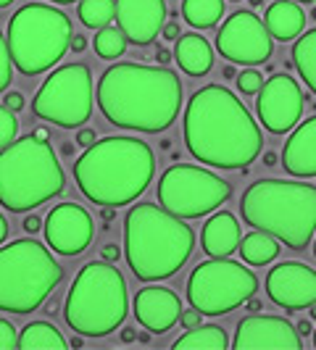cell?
<instances>
[{
	"mask_svg": "<svg viewBox=\"0 0 316 350\" xmlns=\"http://www.w3.org/2000/svg\"><path fill=\"white\" fill-rule=\"evenodd\" d=\"M314 348H316V329H314Z\"/></svg>",
	"mask_w": 316,
	"mask_h": 350,
	"instance_id": "94428289",
	"label": "cell"
},
{
	"mask_svg": "<svg viewBox=\"0 0 316 350\" xmlns=\"http://www.w3.org/2000/svg\"><path fill=\"white\" fill-rule=\"evenodd\" d=\"M308 308H311V319H316V303H311Z\"/></svg>",
	"mask_w": 316,
	"mask_h": 350,
	"instance_id": "db71d44e",
	"label": "cell"
},
{
	"mask_svg": "<svg viewBox=\"0 0 316 350\" xmlns=\"http://www.w3.org/2000/svg\"><path fill=\"white\" fill-rule=\"evenodd\" d=\"M101 256H103V261L116 263V261H119V256H122V250H119V245L108 243V245H103V250H101Z\"/></svg>",
	"mask_w": 316,
	"mask_h": 350,
	"instance_id": "f35d334b",
	"label": "cell"
},
{
	"mask_svg": "<svg viewBox=\"0 0 316 350\" xmlns=\"http://www.w3.org/2000/svg\"><path fill=\"white\" fill-rule=\"evenodd\" d=\"M8 348H18V334L16 327L5 319H0V350H8Z\"/></svg>",
	"mask_w": 316,
	"mask_h": 350,
	"instance_id": "836d02e7",
	"label": "cell"
},
{
	"mask_svg": "<svg viewBox=\"0 0 316 350\" xmlns=\"http://www.w3.org/2000/svg\"><path fill=\"white\" fill-rule=\"evenodd\" d=\"M293 64L303 77L306 88L316 95V29L300 35L293 45Z\"/></svg>",
	"mask_w": 316,
	"mask_h": 350,
	"instance_id": "83f0119b",
	"label": "cell"
},
{
	"mask_svg": "<svg viewBox=\"0 0 316 350\" xmlns=\"http://www.w3.org/2000/svg\"><path fill=\"white\" fill-rule=\"evenodd\" d=\"M14 0H0V8H5V5H11Z\"/></svg>",
	"mask_w": 316,
	"mask_h": 350,
	"instance_id": "11a10c76",
	"label": "cell"
},
{
	"mask_svg": "<svg viewBox=\"0 0 316 350\" xmlns=\"http://www.w3.org/2000/svg\"><path fill=\"white\" fill-rule=\"evenodd\" d=\"M11 79H14V61H11V51H8L5 37L0 35V92L8 90Z\"/></svg>",
	"mask_w": 316,
	"mask_h": 350,
	"instance_id": "1f68e13d",
	"label": "cell"
},
{
	"mask_svg": "<svg viewBox=\"0 0 316 350\" xmlns=\"http://www.w3.org/2000/svg\"><path fill=\"white\" fill-rule=\"evenodd\" d=\"M227 345H229L227 332H224L222 327H216V324H198V327L187 329V332L182 334V337H176L174 342H172V348H174V350H179V348L224 350Z\"/></svg>",
	"mask_w": 316,
	"mask_h": 350,
	"instance_id": "484cf974",
	"label": "cell"
},
{
	"mask_svg": "<svg viewBox=\"0 0 316 350\" xmlns=\"http://www.w3.org/2000/svg\"><path fill=\"white\" fill-rule=\"evenodd\" d=\"M45 311H48V314H55V311H58V303H55V300H51V303H48V308H45Z\"/></svg>",
	"mask_w": 316,
	"mask_h": 350,
	"instance_id": "f5cc1de1",
	"label": "cell"
},
{
	"mask_svg": "<svg viewBox=\"0 0 316 350\" xmlns=\"http://www.w3.org/2000/svg\"><path fill=\"white\" fill-rule=\"evenodd\" d=\"M295 329H298V334H311V332H314V327H311V321H308V319L298 321V327H295Z\"/></svg>",
	"mask_w": 316,
	"mask_h": 350,
	"instance_id": "f6af8a7d",
	"label": "cell"
},
{
	"mask_svg": "<svg viewBox=\"0 0 316 350\" xmlns=\"http://www.w3.org/2000/svg\"><path fill=\"white\" fill-rule=\"evenodd\" d=\"M259 290V277L237 261L211 258L200 261L187 280V300L203 316L229 314L246 306L250 295Z\"/></svg>",
	"mask_w": 316,
	"mask_h": 350,
	"instance_id": "30bf717a",
	"label": "cell"
},
{
	"mask_svg": "<svg viewBox=\"0 0 316 350\" xmlns=\"http://www.w3.org/2000/svg\"><path fill=\"white\" fill-rule=\"evenodd\" d=\"M295 3H314V0H295Z\"/></svg>",
	"mask_w": 316,
	"mask_h": 350,
	"instance_id": "680465c9",
	"label": "cell"
},
{
	"mask_svg": "<svg viewBox=\"0 0 316 350\" xmlns=\"http://www.w3.org/2000/svg\"><path fill=\"white\" fill-rule=\"evenodd\" d=\"M182 16L195 29H211L224 16V0H185Z\"/></svg>",
	"mask_w": 316,
	"mask_h": 350,
	"instance_id": "4316f807",
	"label": "cell"
},
{
	"mask_svg": "<svg viewBox=\"0 0 316 350\" xmlns=\"http://www.w3.org/2000/svg\"><path fill=\"white\" fill-rule=\"evenodd\" d=\"M314 256H316V243H314Z\"/></svg>",
	"mask_w": 316,
	"mask_h": 350,
	"instance_id": "6125c7cd",
	"label": "cell"
},
{
	"mask_svg": "<svg viewBox=\"0 0 316 350\" xmlns=\"http://www.w3.org/2000/svg\"><path fill=\"white\" fill-rule=\"evenodd\" d=\"M18 348L21 350H64L66 348V340L64 334L58 332L53 324L48 321H32L27 324L21 334H18Z\"/></svg>",
	"mask_w": 316,
	"mask_h": 350,
	"instance_id": "d4e9b609",
	"label": "cell"
},
{
	"mask_svg": "<svg viewBox=\"0 0 316 350\" xmlns=\"http://www.w3.org/2000/svg\"><path fill=\"white\" fill-rule=\"evenodd\" d=\"M61 150H64V156H71V153H74V145H71V142H66Z\"/></svg>",
	"mask_w": 316,
	"mask_h": 350,
	"instance_id": "816d5d0a",
	"label": "cell"
},
{
	"mask_svg": "<svg viewBox=\"0 0 316 350\" xmlns=\"http://www.w3.org/2000/svg\"><path fill=\"white\" fill-rule=\"evenodd\" d=\"M185 145L200 163L240 172L259 158L263 140L259 124L232 90L206 85L185 111Z\"/></svg>",
	"mask_w": 316,
	"mask_h": 350,
	"instance_id": "6da1fadb",
	"label": "cell"
},
{
	"mask_svg": "<svg viewBox=\"0 0 316 350\" xmlns=\"http://www.w3.org/2000/svg\"><path fill=\"white\" fill-rule=\"evenodd\" d=\"M61 190L64 169L48 140L27 135L0 150V203L8 211H32Z\"/></svg>",
	"mask_w": 316,
	"mask_h": 350,
	"instance_id": "8992f818",
	"label": "cell"
},
{
	"mask_svg": "<svg viewBox=\"0 0 316 350\" xmlns=\"http://www.w3.org/2000/svg\"><path fill=\"white\" fill-rule=\"evenodd\" d=\"M64 280V266L37 240L0 247V311L32 314Z\"/></svg>",
	"mask_w": 316,
	"mask_h": 350,
	"instance_id": "ba28073f",
	"label": "cell"
},
{
	"mask_svg": "<svg viewBox=\"0 0 316 350\" xmlns=\"http://www.w3.org/2000/svg\"><path fill=\"white\" fill-rule=\"evenodd\" d=\"M240 237L243 234H240L237 219L232 213H227V211H219V213H213L206 221L200 243H203V250L209 253L211 258H227L229 253L237 250Z\"/></svg>",
	"mask_w": 316,
	"mask_h": 350,
	"instance_id": "44dd1931",
	"label": "cell"
},
{
	"mask_svg": "<svg viewBox=\"0 0 316 350\" xmlns=\"http://www.w3.org/2000/svg\"><path fill=\"white\" fill-rule=\"evenodd\" d=\"M222 74H224V79H235V77H237V74H235V69H232V66H227V69L222 71Z\"/></svg>",
	"mask_w": 316,
	"mask_h": 350,
	"instance_id": "f907efd6",
	"label": "cell"
},
{
	"mask_svg": "<svg viewBox=\"0 0 316 350\" xmlns=\"http://www.w3.org/2000/svg\"><path fill=\"white\" fill-rule=\"evenodd\" d=\"M172 58H174V53H169L166 48H158V51H156V64H158V66H166Z\"/></svg>",
	"mask_w": 316,
	"mask_h": 350,
	"instance_id": "b9f144b4",
	"label": "cell"
},
{
	"mask_svg": "<svg viewBox=\"0 0 316 350\" xmlns=\"http://www.w3.org/2000/svg\"><path fill=\"white\" fill-rule=\"evenodd\" d=\"M195 247V232L185 219L156 203H137L124 219V256L140 282L174 277Z\"/></svg>",
	"mask_w": 316,
	"mask_h": 350,
	"instance_id": "277c9868",
	"label": "cell"
},
{
	"mask_svg": "<svg viewBox=\"0 0 316 350\" xmlns=\"http://www.w3.org/2000/svg\"><path fill=\"white\" fill-rule=\"evenodd\" d=\"M200 311H198V308H190V311H182V314H179V321H182V327H185V329H193V327H198V324H200Z\"/></svg>",
	"mask_w": 316,
	"mask_h": 350,
	"instance_id": "d590c367",
	"label": "cell"
},
{
	"mask_svg": "<svg viewBox=\"0 0 316 350\" xmlns=\"http://www.w3.org/2000/svg\"><path fill=\"white\" fill-rule=\"evenodd\" d=\"M266 29L269 35L280 42H290L298 35H303V27H306V14L295 0H274L269 8H266Z\"/></svg>",
	"mask_w": 316,
	"mask_h": 350,
	"instance_id": "7402d4cb",
	"label": "cell"
},
{
	"mask_svg": "<svg viewBox=\"0 0 316 350\" xmlns=\"http://www.w3.org/2000/svg\"><path fill=\"white\" fill-rule=\"evenodd\" d=\"M3 105H5V108H11L14 113H18V111H24V95H21V92H16V90H11V92L5 95Z\"/></svg>",
	"mask_w": 316,
	"mask_h": 350,
	"instance_id": "e575fe53",
	"label": "cell"
},
{
	"mask_svg": "<svg viewBox=\"0 0 316 350\" xmlns=\"http://www.w3.org/2000/svg\"><path fill=\"white\" fill-rule=\"evenodd\" d=\"M53 3H61V5H66V3H77V0H53Z\"/></svg>",
	"mask_w": 316,
	"mask_h": 350,
	"instance_id": "9f6ffc18",
	"label": "cell"
},
{
	"mask_svg": "<svg viewBox=\"0 0 316 350\" xmlns=\"http://www.w3.org/2000/svg\"><path fill=\"white\" fill-rule=\"evenodd\" d=\"M174 61L187 77H203L213 66V51L203 35H179L174 42Z\"/></svg>",
	"mask_w": 316,
	"mask_h": 350,
	"instance_id": "603a6c76",
	"label": "cell"
},
{
	"mask_svg": "<svg viewBox=\"0 0 316 350\" xmlns=\"http://www.w3.org/2000/svg\"><path fill=\"white\" fill-rule=\"evenodd\" d=\"M311 16H314V21H316V5H314V11H311Z\"/></svg>",
	"mask_w": 316,
	"mask_h": 350,
	"instance_id": "91938a15",
	"label": "cell"
},
{
	"mask_svg": "<svg viewBox=\"0 0 316 350\" xmlns=\"http://www.w3.org/2000/svg\"><path fill=\"white\" fill-rule=\"evenodd\" d=\"M101 216H103L105 224H111V221H114V216H116V208H111V206H103V213H101Z\"/></svg>",
	"mask_w": 316,
	"mask_h": 350,
	"instance_id": "bcb514c9",
	"label": "cell"
},
{
	"mask_svg": "<svg viewBox=\"0 0 316 350\" xmlns=\"http://www.w3.org/2000/svg\"><path fill=\"white\" fill-rule=\"evenodd\" d=\"M232 348L235 350H250V348L300 350L303 348V340H300L298 329L287 319L253 314L237 324Z\"/></svg>",
	"mask_w": 316,
	"mask_h": 350,
	"instance_id": "e0dca14e",
	"label": "cell"
},
{
	"mask_svg": "<svg viewBox=\"0 0 316 350\" xmlns=\"http://www.w3.org/2000/svg\"><path fill=\"white\" fill-rule=\"evenodd\" d=\"M256 111L261 124L272 135H285L290 132L303 116V92L300 85L287 77V74H274L269 77L259 90Z\"/></svg>",
	"mask_w": 316,
	"mask_h": 350,
	"instance_id": "5bb4252c",
	"label": "cell"
},
{
	"mask_svg": "<svg viewBox=\"0 0 316 350\" xmlns=\"http://www.w3.org/2000/svg\"><path fill=\"white\" fill-rule=\"evenodd\" d=\"M77 14L88 29H103L116 16V3L114 0H79Z\"/></svg>",
	"mask_w": 316,
	"mask_h": 350,
	"instance_id": "f1b7e54d",
	"label": "cell"
},
{
	"mask_svg": "<svg viewBox=\"0 0 316 350\" xmlns=\"http://www.w3.org/2000/svg\"><path fill=\"white\" fill-rule=\"evenodd\" d=\"M243 221L277 237L293 250H306L316 232V187L306 182L259 179L243 193Z\"/></svg>",
	"mask_w": 316,
	"mask_h": 350,
	"instance_id": "5b68a950",
	"label": "cell"
},
{
	"mask_svg": "<svg viewBox=\"0 0 316 350\" xmlns=\"http://www.w3.org/2000/svg\"><path fill=\"white\" fill-rule=\"evenodd\" d=\"M69 48L74 53H82V51H85V48H88V40H85V35H71Z\"/></svg>",
	"mask_w": 316,
	"mask_h": 350,
	"instance_id": "60d3db41",
	"label": "cell"
},
{
	"mask_svg": "<svg viewBox=\"0 0 316 350\" xmlns=\"http://www.w3.org/2000/svg\"><path fill=\"white\" fill-rule=\"evenodd\" d=\"M92 216L77 203H58L45 216V240L58 256H79L92 243Z\"/></svg>",
	"mask_w": 316,
	"mask_h": 350,
	"instance_id": "9a60e30c",
	"label": "cell"
},
{
	"mask_svg": "<svg viewBox=\"0 0 316 350\" xmlns=\"http://www.w3.org/2000/svg\"><path fill=\"white\" fill-rule=\"evenodd\" d=\"M263 163H266V166H277V156H274L272 150H266V153H263Z\"/></svg>",
	"mask_w": 316,
	"mask_h": 350,
	"instance_id": "681fc988",
	"label": "cell"
},
{
	"mask_svg": "<svg viewBox=\"0 0 316 350\" xmlns=\"http://www.w3.org/2000/svg\"><path fill=\"white\" fill-rule=\"evenodd\" d=\"M5 237H8V224H5V219H3V213H0V245H3Z\"/></svg>",
	"mask_w": 316,
	"mask_h": 350,
	"instance_id": "c3c4849f",
	"label": "cell"
},
{
	"mask_svg": "<svg viewBox=\"0 0 316 350\" xmlns=\"http://www.w3.org/2000/svg\"><path fill=\"white\" fill-rule=\"evenodd\" d=\"M246 306H248V311H250V314H259V311L263 308V303L256 298V295H250V298L246 300Z\"/></svg>",
	"mask_w": 316,
	"mask_h": 350,
	"instance_id": "7bdbcfd3",
	"label": "cell"
},
{
	"mask_svg": "<svg viewBox=\"0 0 316 350\" xmlns=\"http://www.w3.org/2000/svg\"><path fill=\"white\" fill-rule=\"evenodd\" d=\"M272 303L287 311H300L316 303V271L300 261H282L266 274Z\"/></svg>",
	"mask_w": 316,
	"mask_h": 350,
	"instance_id": "2e32d148",
	"label": "cell"
},
{
	"mask_svg": "<svg viewBox=\"0 0 316 350\" xmlns=\"http://www.w3.org/2000/svg\"><path fill=\"white\" fill-rule=\"evenodd\" d=\"M114 3H116V24L127 37V42L145 48L161 35L169 14L163 0H114Z\"/></svg>",
	"mask_w": 316,
	"mask_h": 350,
	"instance_id": "ac0fdd59",
	"label": "cell"
},
{
	"mask_svg": "<svg viewBox=\"0 0 316 350\" xmlns=\"http://www.w3.org/2000/svg\"><path fill=\"white\" fill-rule=\"evenodd\" d=\"M16 135H18L16 113H14L11 108L0 105V150H3V148H8L11 142L16 140Z\"/></svg>",
	"mask_w": 316,
	"mask_h": 350,
	"instance_id": "4dcf8cb0",
	"label": "cell"
},
{
	"mask_svg": "<svg viewBox=\"0 0 316 350\" xmlns=\"http://www.w3.org/2000/svg\"><path fill=\"white\" fill-rule=\"evenodd\" d=\"M237 250H240V256H243V261L248 266H266V263H272L280 256V243H277V237L256 229L246 237H240Z\"/></svg>",
	"mask_w": 316,
	"mask_h": 350,
	"instance_id": "cb8c5ba5",
	"label": "cell"
},
{
	"mask_svg": "<svg viewBox=\"0 0 316 350\" xmlns=\"http://www.w3.org/2000/svg\"><path fill=\"white\" fill-rule=\"evenodd\" d=\"M92 48L95 53L103 58V61H116V58H122L124 51H127V37L124 32L119 29V24L116 27H103L98 35H95V42H92Z\"/></svg>",
	"mask_w": 316,
	"mask_h": 350,
	"instance_id": "f546056e",
	"label": "cell"
},
{
	"mask_svg": "<svg viewBox=\"0 0 316 350\" xmlns=\"http://www.w3.org/2000/svg\"><path fill=\"white\" fill-rule=\"evenodd\" d=\"M263 0H250V5H253V8H256V5H261Z\"/></svg>",
	"mask_w": 316,
	"mask_h": 350,
	"instance_id": "6f0895ef",
	"label": "cell"
},
{
	"mask_svg": "<svg viewBox=\"0 0 316 350\" xmlns=\"http://www.w3.org/2000/svg\"><path fill=\"white\" fill-rule=\"evenodd\" d=\"M32 111L37 119L61 129H79L92 116V71L88 64H66L55 69L37 90Z\"/></svg>",
	"mask_w": 316,
	"mask_h": 350,
	"instance_id": "8fae6325",
	"label": "cell"
},
{
	"mask_svg": "<svg viewBox=\"0 0 316 350\" xmlns=\"http://www.w3.org/2000/svg\"><path fill=\"white\" fill-rule=\"evenodd\" d=\"M64 319L82 337H105L127 319V280L116 263L90 261L71 282Z\"/></svg>",
	"mask_w": 316,
	"mask_h": 350,
	"instance_id": "52a82bcc",
	"label": "cell"
},
{
	"mask_svg": "<svg viewBox=\"0 0 316 350\" xmlns=\"http://www.w3.org/2000/svg\"><path fill=\"white\" fill-rule=\"evenodd\" d=\"M8 51L11 61L24 77H37L53 69L69 51L71 21L64 11L45 3L21 5L8 21Z\"/></svg>",
	"mask_w": 316,
	"mask_h": 350,
	"instance_id": "9c48e42d",
	"label": "cell"
},
{
	"mask_svg": "<svg viewBox=\"0 0 316 350\" xmlns=\"http://www.w3.org/2000/svg\"><path fill=\"white\" fill-rule=\"evenodd\" d=\"M119 337H122V342H135V340H137V329H129V327H127V329H122Z\"/></svg>",
	"mask_w": 316,
	"mask_h": 350,
	"instance_id": "ee69618b",
	"label": "cell"
},
{
	"mask_svg": "<svg viewBox=\"0 0 316 350\" xmlns=\"http://www.w3.org/2000/svg\"><path fill=\"white\" fill-rule=\"evenodd\" d=\"M182 303L169 287H142L135 295V319L145 332L163 334L179 321Z\"/></svg>",
	"mask_w": 316,
	"mask_h": 350,
	"instance_id": "d6986e66",
	"label": "cell"
},
{
	"mask_svg": "<svg viewBox=\"0 0 316 350\" xmlns=\"http://www.w3.org/2000/svg\"><path fill=\"white\" fill-rule=\"evenodd\" d=\"M158 206L179 219H200L232 198V185L193 163L169 166L158 179Z\"/></svg>",
	"mask_w": 316,
	"mask_h": 350,
	"instance_id": "7c38bea8",
	"label": "cell"
},
{
	"mask_svg": "<svg viewBox=\"0 0 316 350\" xmlns=\"http://www.w3.org/2000/svg\"><path fill=\"white\" fill-rule=\"evenodd\" d=\"M216 51L232 64L259 66L272 58V35L253 11H235L216 32Z\"/></svg>",
	"mask_w": 316,
	"mask_h": 350,
	"instance_id": "4fadbf2b",
	"label": "cell"
},
{
	"mask_svg": "<svg viewBox=\"0 0 316 350\" xmlns=\"http://www.w3.org/2000/svg\"><path fill=\"white\" fill-rule=\"evenodd\" d=\"M40 229H42V219H40V216L32 213V216H27V219H24V232L35 234V232H40Z\"/></svg>",
	"mask_w": 316,
	"mask_h": 350,
	"instance_id": "ab89813d",
	"label": "cell"
},
{
	"mask_svg": "<svg viewBox=\"0 0 316 350\" xmlns=\"http://www.w3.org/2000/svg\"><path fill=\"white\" fill-rule=\"evenodd\" d=\"M98 105L108 124L156 135L174 124L182 82L166 66L114 64L98 82Z\"/></svg>",
	"mask_w": 316,
	"mask_h": 350,
	"instance_id": "7a4b0ae2",
	"label": "cell"
},
{
	"mask_svg": "<svg viewBox=\"0 0 316 350\" xmlns=\"http://www.w3.org/2000/svg\"><path fill=\"white\" fill-rule=\"evenodd\" d=\"M153 150L137 137L95 140L74 161V179L82 195L98 206L111 208L135 203L153 182Z\"/></svg>",
	"mask_w": 316,
	"mask_h": 350,
	"instance_id": "3957f363",
	"label": "cell"
},
{
	"mask_svg": "<svg viewBox=\"0 0 316 350\" xmlns=\"http://www.w3.org/2000/svg\"><path fill=\"white\" fill-rule=\"evenodd\" d=\"M32 135H35V137H40V140H51V132H48V126H37Z\"/></svg>",
	"mask_w": 316,
	"mask_h": 350,
	"instance_id": "7dc6e473",
	"label": "cell"
},
{
	"mask_svg": "<svg viewBox=\"0 0 316 350\" xmlns=\"http://www.w3.org/2000/svg\"><path fill=\"white\" fill-rule=\"evenodd\" d=\"M74 140H77L79 148H90L98 137H95V129H90V126H79V132H77V137H74Z\"/></svg>",
	"mask_w": 316,
	"mask_h": 350,
	"instance_id": "8d00e7d4",
	"label": "cell"
},
{
	"mask_svg": "<svg viewBox=\"0 0 316 350\" xmlns=\"http://www.w3.org/2000/svg\"><path fill=\"white\" fill-rule=\"evenodd\" d=\"M235 79H237V88H240L243 95H259V90H261V85H263V77L253 69L237 74Z\"/></svg>",
	"mask_w": 316,
	"mask_h": 350,
	"instance_id": "d6a6232c",
	"label": "cell"
},
{
	"mask_svg": "<svg viewBox=\"0 0 316 350\" xmlns=\"http://www.w3.org/2000/svg\"><path fill=\"white\" fill-rule=\"evenodd\" d=\"M282 169L290 176H316V113L298 124L282 148Z\"/></svg>",
	"mask_w": 316,
	"mask_h": 350,
	"instance_id": "ffe728a7",
	"label": "cell"
},
{
	"mask_svg": "<svg viewBox=\"0 0 316 350\" xmlns=\"http://www.w3.org/2000/svg\"><path fill=\"white\" fill-rule=\"evenodd\" d=\"M179 35H182V29H179V24H176V21H166V24H163V29H161V37H163V40H169V42H176Z\"/></svg>",
	"mask_w": 316,
	"mask_h": 350,
	"instance_id": "74e56055",
	"label": "cell"
}]
</instances>
